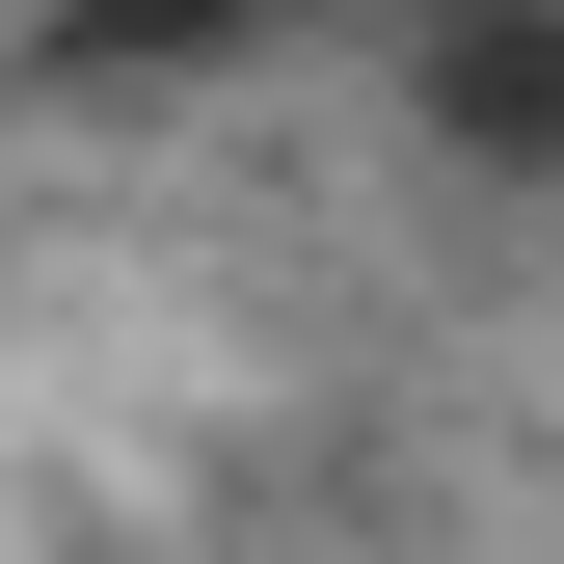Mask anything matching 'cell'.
Segmentation results:
<instances>
[{
	"label": "cell",
	"mask_w": 564,
	"mask_h": 564,
	"mask_svg": "<svg viewBox=\"0 0 564 564\" xmlns=\"http://www.w3.org/2000/svg\"><path fill=\"white\" fill-rule=\"evenodd\" d=\"M431 134L457 162H564V0H457L431 28Z\"/></svg>",
	"instance_id": "obj_1"
},
{
	"label": "cell",
	"mask_w": 564,
	"mask_h": 564,
	"mask_svg": "<svg viewBox=\"0 0 564 564\" xmlns=\"http://www.w3.org/2000/svg\"><path fill=\"white\" fill-rule=\"evenodd\" d=\"M54 54H108V82H188V54H242V28H296V0H28Z\"/></svg>",
	"instance_id": "obj_2"
}]
</instances>
